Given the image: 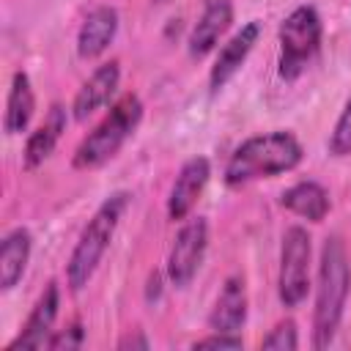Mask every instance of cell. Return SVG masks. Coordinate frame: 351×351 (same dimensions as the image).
<instances>
[{
	"mask_svg": "<svg viewBox=\"0 0 351 351\" xmlns=\"http://www.w3.org/2000/svg\"><path fill=\"white\" fill-rule=\"evenodd\" d=\"M351 293V261L343 239L335 233L324 241L315 277V302H313V348H329L335 340L343 310Z\"/></svg>",
	"mask_w": 351,
	"mask_h": 351,
	"instance_id": "1",
	"label": "cell"
},
{
	"mask_svg": "<svg viewBox=\"0 0 351 351\" xmlns=\"http://www.w3.org/2000/svg\"><path fill=\"white\" fill-rule=\"evenodd\" d=\"M304 156L302 143L291 132H263L247 137L236 151L230 154L225 165V184L228 186H244L258 178H274L280 173L293 170Z\"/></svg>",
	"mask_w": 351,
	"mask_h": 351,
	"instance_id": "2",
	"label": "cell"
},
{
	"mask_svg": "<svg viewBox=\"0 0 351 351\" xmlns=\"http://www.w3.org/2000/svg\"><path fill=\"white\" fill-rule=\"evenodd\" d=\"M129 200H132V195L126 189L107 195L101 200V206L93 211V217L88 219V225L82 228V233L69 255V263H66V282L74 293L82 291L90 282L93 271L99 269V263L118 230V222H121L123 211L129 208Z\"/></svg>",
	"mask_w": 351,
	"mask_h": 351,
	"instance_id": "3",
	"label": "cell"
},
{
	"mask_svg": "<svg viewBox=\"0 0 351 351\" xmlns=\"http://www.w3.org/2000/svg\"><path fill=\"white\" fill-rule=\"evenodd\" d=\"M143 121V101L137 93H123L110 112L96 123V129L82 137V143L77 145L71 165L74 170H99L101 165H107L121 148L123 143L134 134V129Z\"/></svg>",
	"mask_w": 351,
	"mask_h": 351,
	"instance_id": "4",
	"label": "cell"
},
{
	"mask_svg": "<svg viewBox=\"0 0 351 351\" xmlns=\"http://www.w3.org/2000/svg\"><path fill=\"white\" fill-rule=\"evenodd\" d=\"M321 30L324 27H321V16H318L315 5H296L280 22L277 71L285 82H293L307 69V63L313 60V55L321 47Z\"/></svg>",
	"mask_w": 351,
	"mask_h": 351,
	"instance_id": "5",
	"label": "cell"
},
{
	"mask_svg": "<svg viewBox=\"0 0 351 351\" xmlns=\"http://www.w3.org/2000/svg\"><path fill=\"white\" fill-rule=\"evenodd\" d=\"M310 233L302 225H291L282 233L280 244V271H277V296L285 307L304 302L310 291Z\"/></svg>",
	"mask_w": 351,
	"mask_h": 351,
	"instance_id": "6",
	"label": "cell"
},
{
	"mask_svg": "<svg viewBox=\"0 0 351 351\" xmlns=\"http://www.w3.org/2000/svg\"><path fill=\"white\" fill-rule=\"evenodd\" d=\"M206 250H208V222L203 217L186 219L178 228V233L173 239V247L167 252V280L176 288L192 285L195 274L203 266Z\"/></svg>",
	"mask_w": 351,
	"mask_h": 351,
	"instance_id": "7",
	"label": "cell"
},
{
	"mask_svg": "<svg viewBox=\"0 0 351 351\" xmlns=\"http://www.w3.org/2000/svg\"><path fill=\"white\" fill-rule=\"evenodd\" d=\"M258 38H261V22L252 19L247 25H241V30H236L228 38V44H222V49L217 52L214 66L208 71V88H211V93H219L239 74V69L244 66V60L255 49Z\"/></svg>",
	"mask_w": 351,
	"mask_h": 351,
	"instance_id": "8",
	"label": "cell"
},
{
	"mask_svg": "<svg viewBox=\"0 0 351 351\" xmlns=\"http://www.w3.org/2000/svg\"><path fill=\"white\" fill-rule=\"evenodd\" d=\"M58 307H60V291H58V282H47V288L38 293L30 315L25 318L19 335L5 346L8 351H16V348H47V340L52 335V324L58 318Z\"/></svg>",
	"mask_w": 351,
	"mask_h": 351,
	"instance_id": "9",
	"label": "cell"
},
{
	"mask_svg": "<svg viewBox=\"0 0 351 351\" xmlns=\"http://www.w3.org/2000/svg\"><path fill=\"white\" fill-rule=\"evenodd\" d=\"M208 178H211V162L206 156H189L181 165L176 181L170 186V195H167V217L170 219L189 217V211L200 200Z\"/></svg>",
	"mask_w": 351,
	"mask_h": 351,
	"instance_id": "10",
	"label": "cell"
},
{
	"mask_svg": "<svg viewBox=\"0 0 351 351\" xmlns=\"http://www.w3.org/2000/svg\"><path fill=\"white\" fill-rule=\"evenodd\" d=\"M118 85H121V63L118 60H107V63L96 66L93 74L80 85V90H77V96L71 101L74 118L77 121H88L96 110H101L104 104L112 101Z\"/></svg>",
	"mask_w": 351,
	"mask_h": 351,
	"instance_id": "11",
	"label": "cell"
},
{
	"mask_svg": "<svg viewBox=\"0 0 351 351\" xmlns=\"http://www.w3.org/2000/svg\"><path fill=\"white\" fill-rule=\"evenodd\" d=\"M66 123H69V112H66L63 104L55 101L47 110L44 121L30 132V137L25 143V151H22V167L25 170H36V167H41L52 156L55 145L60 143V137L66 132Z\"/></svg>",
	"mask_w": 351,
	"mask_h": 351,
	"instance_id": "12",
	"label": "cell"
},
{
	"mask_svg": "<svg viewBox=\"0 0 351 351\" xmlns=\"http://www.w3.org/2000/svg\"><path fill=\"white\" fill-rule=\"evenodd\" d=\"M233 22V3L230 0H206L203 14L197 16L189 38H186V49L192 58H206L217 41L222 38V33L230 27Z\"/></svg>",
	"mask_w": 351,
	"mask_h": 351,
	"instance_id": "13",
	"label": "cell"
},
{
	"mask_svg": "<svg viewBox=\"0 0 351 351\" xmlns=\"http://www.w3.org/2000/svg\"><path fill=\"white\" fill-rule=\"evenodd\" d=\"M244 324H247V288H244V280L239 274H230L222 282L219 296L208 313V329L239 335V329Z\"/></svg>",
	"mask_w": 351,
	"mask_h": 351,
	"instance_id": "14",
	"label": "cell"
},
{
	"mask_svg": "<svg viewBox=\"0 0 351 351\" xmlns=\"http://www.w3.org/2000/svg\"><path fill=\"white\" fill-rule=\"evenodd\" d=\"M118 33V11L112 5H96L80 25L77 33V55L82 60L99 58Z\"/></svg>",
	"mask_w": 351,
	"mask_h": 351,
	"instance_id": "15",
	"label": "cell"
},
{
	"mask_svg": "<svg viewBox=\"0 0 351 351\" xmlns=\"http://www.w3.org/2000/svg\"><path fill=\"white\" fill-rule=\"evenodd\" d=\"M280 206L307 222H324V217L332 208V200L318 181H299L280 195Z\"/></svg>",
	"mask_w": 351,
	"mask_h": 351,
	"instance_id": "16",
	"label": "cell"
},
{
	"mask_svg": "<svg viewBox=\"0 0 351 351\" xmlns=\"http://www.w3.org/2000/svg\"><path fill=\"white\" fill-rule=\"evenodd\" d=\"M30 250H33V236L27 228H14L3 236L0 241V288L3 291H11L22 280L30 261Z\"/></svg>",
	"mask_w": 351,
	"mask_h": 351,
	"instance_id": "17",
	"label": "cell"
},
{
	"mask_svg": "<svg viewBox=\"0 0 351 351\" xmlns=\"http://www.w3.org/2000/svg\"><path fill=\"white\" fill-rule=\"evenodd\" d=\"M36 110V93L30 85V77L25 71H14L11 77V88H8V99H5V115H3V129L5 134H22L30 126Z\"/></svg>",
	"mask_w": 351,
	"mask_h": 351,
	"instance_id": "18",
	"label": "cell"
},
{
	"mask_svg": "<svg viewBox=\"0 0 351 351\" xmlns=\"http://www.w3.org/2000/svg\"><path fill=\"white\" fill-rule=\"evenodd\" d=\"M326 148L332 156H351V96H348V101H346V107H343V112H340V118L329 134Z\"/></svg>",
	"mask_w": 351,
	"mask_h": 351,
	"instance_id": "19",
	"label": "cell"
},
{
	"mask_svg": "<svg viewBox=\"0 0 351 351\" xmlns=\"http://www.w3.org/2000/svg\"><path fill=\"white\" fill-rule=\"evenodd\" d=\"M261 348H274V351H293V348H299V332H296L293 318H282V321L261 340Z\"/></svg>",
	"mask_w": 351,
	"mask_h": 351,
	"instance_id": "20",
	"label": "cell"
},
{
	"mask_svg": "<svg viewBox=\"0 0 351 351\" xmlns=\"http://www.w3.org/2000/svg\"><path fill=\"white\" fill-rule=\"evenodd\" d=\"M82 343H85V329H82L80 321H74L66 329L52 332L49 340H47V348H55V351H63L66 348V351H71V348H80Z\"/></svg>",
	"mask_w": 351,
	"mask_h": 351,
	"instance_id": "21",
	"label": "cell"
},
{
	"mask_svg": "<svg viewBox=\"0 0 351 351\" xmlns=\"http://www.w3.org/2000/svg\"><path fill=\"white\" fill-rule=\"evenodd\" d=\"M244 340L241 335H230V332H211L208 337L195 340V348H241Z\"/></svg>",
	"mask_w": 351,
	"mask_h": 351,
	"instance_id": "22",
	"label": "cell"
},
{
	"mask_svg": "<svg viewBox=\"0 0 351 351\" xmlns=\"http://www.w3.org/2000/svg\"><path fill=\"white\" fill-rule=\"evenodd\" d=\"M151 343H148V337L143 335V329H129L121 340H118V351H145Z\"/></svg>",
	"mask_w": 351,
	"mask_h": 351,
	"instance_id": "23",
	"label": "cell"
},
{
	"mask_svg": "<svg viewBox=\"0 0 351 351\" xmlns=\"http://www.w3.org/2000/svg\"><path fill=\"white\" fill-rule=\"evenodd\" d=\"M162 296V271H151L148 274V288H145V299L156 302Z\"/></svg>",
	"mask_w": 351,
	"mask_h": 351,
	"instance_id": "24",
	"label": "cell"
},
{
	"mask_svg": "<svg viewBox=\"0 0 351 351\" xmlns=\"http://www.w3.org/2000/svg\"><path fill=\"white\" fill-rule=\"evenodd\" d=\"M156 3H167V0H156Z\"/></svg>",
	"mask_w": 351,
	"mask_h": 351,
	"instance_id": "25",
	"label": "cell"
}]
</instances>
